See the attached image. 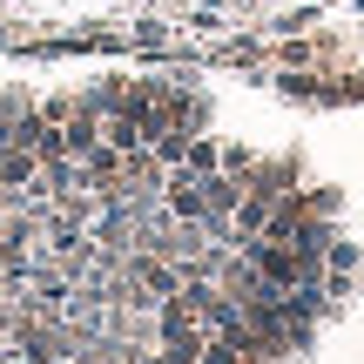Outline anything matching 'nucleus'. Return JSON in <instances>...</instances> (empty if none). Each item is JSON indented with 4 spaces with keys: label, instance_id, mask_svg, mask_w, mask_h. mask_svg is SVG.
Segmentation results:
<instances>
[{
    "label": "nucleus",
    "instance_id": "nucleus-1",
    "mask_svg": "<svg viewBox=\"0 0 364 364\" xmlns=\"http://www.w3.org/2000/svg\"><path fill=\"white\" fill-rule=\"evenodd\" d=\"M250 189H263V196H290L297 189V156H270V162H257V182Z\"/></svg>",
    "mask_w": 364,
    "mask_h": 364
},
{
    "label": "nucleus",
    "instance_id": "nucleus-2",
    "mask_svg": "<svg viewBox=\"0 0 364 364\" xmlns=\"http://www.w3.org/2000/svg\"><path fill=\"white\" fill-rule=\"evenodd\" d=\"M189 142H196L189 129H162V135H149V149H156L169 169H182V162H189Z\"/></svg>",
    "mask_w": 364,
    "mask_h": 364
},
{
    "label": "nucleus",
    "instance_id": "nucleus-3",
    "mask_svg": "<svg viewBox=\"0 0 364 364\" xmlns=\"http://www.w3.org/2000/svg\"><path fill=\"white\" fill-rule=\"evenodd\" d=\"M257 149H243V142H236V149H223V176H236V182H243V189H250V182H257Z\"/></svg>",
    "mask_w": 364,
    "mask_h": 364
},
{
    "label": "nucleus",
    "instance_id": "nucleus-4",
    "mask_svg": "<svg viewBox=\"0 0 364 364\" xmlns=\"http://www.w3.org/2000/svg\"><path fill=\"white\" fill-rule=\"evenodd\" d=\"M182 169H196V176H216V169H223V149L209 142V135H196V142H189V162H182Z\"/></svg>",
    "mask_w": 364,
    "mask_h": 364
},
{
    "label": "nucleus",
    "instance_id": "nucleus-5",
    "mask_svg": "<svg viewBox=\"0 0 364 364\" xmlns=\"http://www.w3.org/2000/svg\"><path fill=\"white\" fill-rule=\"evenodd\" d=\"M216 61H230V68H257V61H263V41L243 34V41H230V48H216Z\"/></svg>",
    "mask_w": 364,
    "mask_h": 364
},
{
    "label": "nucleus",
    "instance_id": "nucleus-6",
    "mask_svg": "<svg viewBox=\"0 0 364 364\" xmlns=\"http://www.w3.org/2000/svg\"><path fill=\"white\" fill-rule=\"evenodd\" d=\"M358 263H364V250L338 236V243H331V257H324V270H358Z\"/></svg>",
    "mask_w": 364,
    "mask_h": 364
},
{
    "label": "nucleus",
    "instance_id": "nucleus-7",
    "mask_svg": "<svg viewBox=\"0 0 364 364\" xmlns=\"http://www.w3.org/2000/svg\"><path fill=\"white\" fill-rule=\"evenodd\" d=\"M196 364H243V358H236V351H230L223 338H209V344H203V358H196Z\"/></svg>",
    "mask_w": 364,
    "mask_h": 364
},
{
    "label": "nucleus",
    "instance_id": "nucleus-8",
    "mask_svg": "<svg viewBox=\"0 0 364 364\" xmlns=\"http://www.w3.org/2000/svg\"><path fill=\"white\" fill-rule=\"evenodd\" d=\"M311 209H317V216H338L344 196H338V189H311Z\"/></svg>",
    "mask_w": 364,
    "mask_h": 364
}]
</instances>
